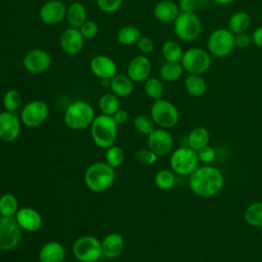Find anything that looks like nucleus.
Masks as SVG:
<instances>
[{"instance_id": "nucleus-43", "label": "nucleus", "mask_w": 262, "mask_h": 262, "mask_svg": "<svg viewBox=\"0 0 262 262\" xmlns=\"http://www.w3.org/2000/svg\"><path fill=\"white\" fill-rule=\"evenodd\" d=\"M196 152H198L200 162H202L206 165H210L211 163H213L216 160V151L210 145H207V146L201 148Z\"/></svg>"}, {"instance_id": "nucleus-32", "label": "nucleus", "mask_w": 262, "mask_h": 262, "mask_svg": "<svg viewBox=\"0 0 262 262\" xmlns=\"http://www.w3.org/2000/svg\"><path fill=\"white\" fill-rule=\"evenodd\" d=\"M183 52L181 45L174 40H168L162 46V54L166 61L180 62Z\"/></svg>"}, {"instance_id": "nucleus-50", "label": "nucleus", "mask_w": 262, "mask_h": 262, "mask_svg": "<svg viewBox=\"0 0 262 262\" xmlns=\"http://www.w3.org/2000/svg\"><path fill=\"white\" fill-rule=\"evenodd\" d=\"M64 1H68V2H76V1H78V0H64Z\"/></svg>"}, {"instance_id": "nucleus-13", "label": "nucleus", "mask_w": 262, "mask_h": 262, "mask_svg": "<svg viewBox=\"0 0 262 262\" xmlns=\"http://www.w3.org/2000/svg\"><path fill=\"white\" fill-rule=\"evenodd\" d=\"M174 139L171 133L164 128H156L147 135V147L158 157H166L173 151Z\"/></svg>"}, {"instance_id": "nucleus-45", "label": "nucleus", "mask_w": 262, "mask_h": 262, "mask_svg": "<svg viewBox=\"0 0 262 262\" xmlns=\"http://www.w3.org/2000/svg\"><path fill=\"white\" fill-rule=\"evenodd\" d=\"M251 42H252V38L247 33H242V34L234 35L235 47H237L239 49H244V48L248 47Z\"/></svg>"}, {"instance_id": "nucleus-17", "label": "nucleus", "mask_w": 262, "mask_h": 262, "mask_svg": "<svg viewBox=\"0 0 262 262\" xmlns=\"http://www.w3.org/2000/svg\"><path fill=\"white\" fill-rule=\"evenodd\" d=\"M90 71L91 73L99 78L102 79H112L118 73L117 63L113 58L107 55H96L90 60Z\"/></svg>"}, {"instance_id": "nucleus-23", "label": "nucleus", "mask_w": 262, "mask_h": 262, "mask_svg": "<svg viewBox=\"0 0 262 262\" xmlns=\"http://www.w3.org/2000/svg\"><path fill=\"white\" fill-rule=\"evenodd\" d=\"M179 13L178 4L172 0H161L154 7V15L161 23H172Z\"/></svg>"}, {"instance_id": "nucleus-44", "label": "nucleus", "mask_w": 262, "mask_h": 262, "mask_svg": "<svg viewBox=\"0 0 262 262\" xmlns=\"http://www.w3.org/2000/svg\"><path fill=\"white\" fill-rule=\"evenodd\" d=\"M136 45H137L138 50L143 54H148V53L152 52L155 49L154 41L149 37H145V36H143V37L141 36L139 38V40L137 41Z\"/></svg>"}, {"instance_id": "nucleus-39", "label": "nucleus", "mask_w": 262, "mask_h": 262, "mask_svg": "<svg viewBox=\"0 0 262 262\" xmlns=\"http://www.w3.org/2000/svg\"><path fill=\"white\" fill-rule=\"evenodd\" d=\"M134 128L143 135L150 134L156 129V124L150 116L138 115L133 121Z\"/></svg>"}, {"instance_id": "nucleus-1", "label": "nucleus", "mask_w": 262, "mask_h": 262, "mask_svg": "<svg viewBox=\"0 0 262 262\" xmlns=\"http://www.w3.org/2000/svg\"><path fill=\"white\" fill-rule=\"evenodd\" d=\"M190 190L201 198H212L219 193L224 185L222 172L211 165L198 167L188 179Z\"/></svg>"}, {"instance_id": "nucleus-7", "label": "nucleus", "mask_w": 262, "mask_h": 262, "mask_svg": "<svg viewBox=\"0 0 262 262\" xmlns=\"http://www.w3.org/2000/svg\"><path fill=\"white\" fill-rule=\"evenodd\" d=\"M180 63L184 72L192 75H202L210 69L212 57L209 51L201 47H191L183 52Z\"/></svg>"}, {"instance_id": "nucleus-48", "label": "nucleus", "mask_w": 262, "mask_h": 262, "mask_svg": "<svg viewBox=\"0 0 262 262\" xmlns=\"http://www.w3.org/2000/svg\"><path fill=\"white\" fill-rule=\"evenodd\" d=\"M252 42L255 46L262 48V26L256 28L251 36Z\"/></svg>"}, {"instance_id": "nucleus-41", "label": "nucleus", "mask_w": 262, "mask_h": 262, "mask_svg": "<svg viewBox=\"0 0 262 262\" xmlns=\"http://www.w3.org/2000/svg\"><path fill=\"white\" fill-rule=\"evenodd\" d=\"M82 36L84 39H92L94 38L99 31L98 25L93 20H86L80 28H79Z\"/></svg>"}, {"instance_id": "nucleus-38", "label": "nucleus", "mask_w": 262, "mask_h": 262, "mask_svg": "<svg viewBox=\"0 0 262 262\" xmlns=\"http://www.w3.org/2000/svg\"><path fill=\"white\" fill-rule=\"evenodd\" d=\"M104 158H105V163L108 164L114 169H116L123 164L125 160V152L121 146L114 144L108 148H106Z\"/></svg>"}, {"instance_id": "nucleus-20", "label": "nucleus", "mask_w": 262, "mask_h": 262, "mask_svg": "<svg viewBox=\"0 0 262 262\" xmlns=\"http://www.w3.org/2000/svg\"><path fill=\"white\" fill-rule=\"evenodd\" d=\"M14 218L21 230L35 232L42 226V217L40 213L31 207L19 208Z\"/></svg>"}, {"instance_id": "nucleus-24", "label": "nucleus", "mask_w": 262, "mask_h": 262, "mask_svg": "<svg viewBox=\"0 0 262 262\" xmlns=\"http://www.w3.org/2000/svg\"><path fill=\"white\" fill-rule=\"evenodd\" d=\"M66 18L71 27L80 28L87 20V11L85 6L79 2H72L67 7Z\"/></svg>"}, {"instance_id": "nucleus-16", "label": "nucleus", "mask_w": 262, "mask_h": 262, "mask_svg": "<svg viewBox=\"0 0 262 262\" xmlns=\"http://www.w3.org/2000/svg\"><path fill=\"white\" fill-rule=\"evenodd\" d=\"M84 37L78 28L70 27L66 29L59 39V44L62 51L69 55L78 54L84 46Z\"/></svg>"}, {"instance_id": "nucleus-2", "label": "nucleus", "mask_w": 262, "mask_h": 262, "mask_svg": "<svg viewBox=\"0 0 262 262\" xmlns=\"http://www.w3.org/2000/svg\"><path fill=\"white\" fill-rule=\"evenodd\" d=\"M90 134L94 144L100 148L106 149L114 145L118 134V124L112 116H95L90 125Z\"/></svg>"}, {"instance_id": "nucleus-34", "label": "nucleus", "mask_w": 262, "mask_h": 262, "mask_svg": "<svg viewBox=\"0 0 262 262\" xmlns=\"http://www.w3.org/2000/svg\"><path fill=\"white\" fill-rule=\"evenodd\" d=\"M183 72L184 70L180 62L166 61L160 69V77L166 82H174L182 76Z\"/></svg>"}, {"instance_id": "nucleus-19", "label": "nucleus", "mask_w": 262, "mask_h": 262, "mask_svg": "<svg viewBox=\"0 0 262 262\" xmlns=\"http://www.w3.org/2000/svg\"><path fill=\"white\" fill-rule=\"evenodd\" d=\"M67 13V6L59 0H50L44 3L40 9L41 20L49 26L60 23Z\"/></svg>"}, {"instance_id": "nucleus-36", "label": "nucleus", "mask_w": 262, "mask_h": 262, "mask_svg": "<svg viewBox=\"0 0 262 262\" xmlns=\"http://www.w3.org/2000/svg\"><path fill=\"white\" fill-rule=\"evenodd\" d=\"M21 101H23V97L20 92L17 89H13V88L7 90L4 93L3 99H2L4 110L7 112H13V113H15L20 107Z\"/></svg>"}, {"instance_id": "nucleus-8", "label": "nucleus", "mask_w": 262, "mask_h": 262, "mask_svg": "<svg viewBox=\"0 0 262 262\" xmlns=\"http://www.w3.org/2000/svg\"><path fill=\"white\" fill-rule=\"evenodd\" d=\"M73 255L79 262H97L102 255L101 241L93 235L78 237L73 245Z\"/></svg>"}, {"instance_id": "nucleus-6", "label": "nucleus", "mask_w": 262, "mask_h": 262, "mask_svg": "<svg viewBox=\"0 0 262 262\" xmlns=\"http://www.w3.org/2000/svg\"><path fill=\"white\" fill-rule=\"evenodd\" d=\"M173 23L175 35L181 41L192 42L202 33V20L194 12H180Z\"/></svg>"}, {"instance_id": "nucleus-27", "label": "nucleus", "mask_w": 262, "mask_h": 262, "mask_svg": "<svg viewBox=\"0 0 262 262\" xmlns=\"http://www.w3.org/2000/svg\"><path fill=\"white\" fill-rule=\"evenodd\" d=\"M251 25V16L246 11H236L228 19V30L234 34L246 33Z\"/></svg>"}, {"instance_id": "nucleus-25", "label": "nucleus", "mask_w": 262, "mask_h": 262, "mask_svg": "<svg viewBox=\"0 0 262 262\" xmlns=\"http://www.w3.org/2000/svg\"><path fill=\"white\" fill-rule=\"evenodd\" d=\"M210 133L207 128L203 126L194 127L187 135V146L198 151L201 148L209 145Z\"/></svg>"}, {"instance_id": "nucleus-31", "label": "nucleus", "mask_w": 262, "mask_h": 262, "mask_svg": "<svg viewBox=\"0 0 262 262\" xmlns=\"http://www.w3.org/2000/svg\"><path fill=\"white\" fill-rule=\"evenodd\" d=\"M18 209V201L14 194L7 192L0 196V216L14 217Z\"/></svg>"}, {"instance_id": "nucleus-5", "label": "nucleus", "mask_w": 262, "mask_h": 262, "mask_svg": "<svg viewBox=\"0 0 262 262\" xmlns=\"http://www.w3.org/2000/svg\"><path fill=\"white\" fill-rule=\"evenodd\" d=\"M198 152L189 146H181L171 152L170 167L180 176H189L199 167Z\"/></svg>"}, {"instance_id": "nucleus-33", "label": "nucleus", "mask_w": 262, "mask_h": 262, "mask_svg": "<svg viewBox=\"0 0 262 262\" xmlns=\"http://www.w3.org/2000/svg\"><path fill=\"white\" fill-rule=\"evenodd\" d=\"M141 37L140 30L134 26H125L117 33V40L120 44L130 46L136 44Z\"/></svg>"}, {"instance_id": "nucleus-28", "label": "nucleus", "mask_w": 262, "mask_h": 262, "mask_svg": "<svg viewBox=\"0 0 262 262\" xmlns=\"http://www.w3.org/2000/svg\"><path fill=\"white\" fill-rule=\"evenodd\" d=\"M184 88L192 96H202L207 91V83L201 75L188 74L184 80Z\"/></svg>"}, {"instance_id": "nucleus-47", "label": "nucleus", "mask_w": 262, "mask_h": 262, "mask_svg": "<svg viewBox=\"0 0 262 262\" xmlns=\"http://www.w3.org/2000/svg\"><path fill=\"white\" fill-rule=\"evenodd\" d=\"M115 120V122L118 124V125H122L124 124L128 118H129V115H128V112L126 110H123V108H119L113 116H112Z\"/></svg>"}, {"instance_id": "nucleus-46", "label": "nucleus", "mask_w": 262, "mask_h": 262, "mask_svg": "<svg viewBox=\"0 0 262 262\" xmlns=\"http://www.w3.org/2000/svg\"><path fill=\"white\" fill-rule=\"evenodd\" d=\"M177 4L180 12H193L198 6V0H179Z\"/></svg>"}, {"instance_id": "nucleus-4", "label": "nucleus", "mask_w": 262, "mask_h": 262, "mask_svg": "<svg viewBox=\"0 0 262 262\" xmlns=\"http://www.w3.org/2000/svg\"><path fill=\"white\" fill-rule=\"evenodd\" d=\"M95 118L92 105L85 100H75L70 103L63 115V121L72 130H83L90 127Z\"/></svg>"}, {"instance_id": "nucleus-26", "label": "nucleus", "mask_w": 262, "mask_h": 262, "mask_svg": "<svg viewBox=\"0 0 262 262\" xmlns=\"http://www.w3.org/2000/svg\"><path fill=\"white\" fill-rule=\"evenodd\" d=\"M133 81L123 74H117L111 79V90L118 97H127L133 91Z\"/></svg>"}, {"instance_id": "nucleus-15", "label": "nucleus", "mask_w": 262, "mask_h": 262, "mask_svg": "<svg viewBox=\"0 0 262 262\" xmlns=\"http://www.w3.org/2000/svg\"><path fill=\"white\" fill-rule=\"evenodd\" d=\"M20 118L13 112L0 113V139L5 142L16 140L20 134Z\"/></svg>"}, {"instance_id": "nucleus-22", "label": "nucleus", "mask_w": 262, "mask_h": 262, "mask_svg": "<svg viewBox=\"0 0 262 262\" xmlns=\"http://www.w3.org/2000/svg\"><path fill=\"white\" fill-rule=\"evenodd\" d=\"M64 257V247L55 241H50L44 244L38 254L39 262H62Z\"/></svg>"}, {"instance_id": "nucleus-30", "label": "nucleus", "mask_w": 262, "mask_h": 262, "mask_svg": "<svg viewBox=\"0 0 262 262\" xmlns=\"http://www.w3.org/2000/svg\"><path fill=\"white\" fill-rule=\"evenodd\" d=\"M98 107L101 114L113 116L120 108L119 97L113 92L104 93L98 99Z\"/></svg>"}, {"instance_id": "nucleus-37", "label": "nucleus", "mask_w": 262, "mask_h": 262, "mask_svg": "<svg viewBox=\"0 0 262 262\" xmlns=\"http://www.w3.org/2000/svg\"><path fill=\"white\" fill-rule=\"evenodd\" d=\"M144 92L145 94L154 99V100H158V99H161L163 94H164V85H163V82L156 78V77H150V78H147L145 81H144Z\"/></svg>"}, {"instance_id": "nucleus-29", "label": "nucleus", "mask_w": 262, "mask_h": 262, "mask_svg": "<svg viewBox=\"0 0 262 262\" xmlns=\"http://www.w3.org/2000/svg\"><path fill=\"white\" fill-rule=\"evenodd\" d=\"M245 221L252 227H262V201L250 204L244 213Z\"/></svg>"}, {"instance_id": "nucleus-11", "label": "nucleus", "mask_w": 262, "mask_h": 262, "mask_svg": "<svg viewBox=\"0 0 262 262\" xmlns=\"http://www.w3.org/2000/svg\"><path fill=\"white\" fill-rule=\"evenodd\" d=\"M48 114V105L43 100H31L23 106L20 111V121L27 127H39L46 121Z\"/></svg>"}, {"instance_id": "nucleus-51", "label": "nucleus", "mask_w": 262, "mask_h": 262, "mask_svg": "<svg viewBox=\"0 0 262 262\" xmlns=\"http://www.w3.org/2000/svg\"><path fill=\"white\" fill-rule=\"evenodd\" d=\"M260 234H261V237H262V227L260 228Z\"/></svg>"}, {"instance_id": "nucleus-18", "label": "nucleus", "mask_w": 262, "mask_h": 262, "mask_svg": "<svg viewBox=\"0 0 262 262\" xmlns=\"http://www.w3.org/2000/svg\"><path fill=\"white\" fill-rule=\"evenodd\" d=\"M151 72V61L145 55L133 57L127 66V76L135 83L144 82L149 78Z\"/></svg>"}, {"instance_id": "nucleus-42", "label": "nucleus", "mask_w": 262, "mask_h": 262, "mask_svg": "<svg viewBox=\"0 0 262 262\" xmlns=\"http://www.w3.org/2000/svg\"><path fill=\"white\" fill-rule=\"evenodd\" d=\"M123 0H96L98 8L105 13H113L119 10Z\"/></svg>"}, {"instance_id": "nucleus-49", "label": "nucleus", "mask_w": 262, "mask_h": 262, "mask_svg": "<svg viewBox=\"0 0 262 262\" xmlns=\"http://www.w3.org/2000/svg\"><path fill=\"white\" fill-rule=\"evenodd\" d=\"M214 2H216V3H218V4H222V5H226V4H230V3H232L233 1H235V0H213Z\"/></svg>"}, {"instance_id": "nucleus-3", "label": "nucleus", "mask_w": 262, "mask_h": 262, "mask_svg": "<svg viewBox=\"0 0 262 262\" xmlns=\"http://www.w3.org/2000/svg\"><path fill=\"white\" fill-rule=\"evenodd\" d=\"M115 169L105 162L91 164L84 174V182L89 190L102 192L107 190L115 181Z\"/></svg>"}, {"instance_id": "nucleus-35", "label": "nucleus", "mask_w": 262, "mask_h": 262, "mask_svg": "<svg viewBox=\"0 0 262 262\" xmlns=\"http://www.w3.org/2000/svg\"><path fill=\"white\" fill-rule=\"evenodd\" d=\"M176 183V176L172 170L162 169L155 175V184L162 190H169L174 187Z\"/></svg>"}, {"instance_id": "nucleus-10", "label": "nucleus", "mask_w": 262, "mask_h": 262, "mask_svg": "<svg viewBox=\"0 0 262 262\" xmlns=\"http://www.w3.org/2000/svg\"><path fill=\"white\" fill-rule=\"evenodd\" d=\"M150 117L160 128L169 129L174 127L179 121L177 107L167 99L155 100L150 107Z\"/></svg>"}, {"instance_id": "nucleus-14", "label": "nucleus", "mask_w": 262, "mask_h": 262, "mask_svg": "<svg viewBox=\"0 0 262 262\" xmlns=\"http://www.w3.org/2000/svg\"><path fill=\"white\" fill-rule=\"evenodd\" d=\"M52 63L50 54L41 48L28 51L23 58L24 68L31 74H43L49 70Z\"/></svg>"}, {"instance_id": "nucleus-12", "label": "nucleus", "mask_w": 262, "mask_h": 262, "mask_svg": "<svg viewBox=\"0 0 262 262\" xmlns=\"http://www.w3.org/2000/svg\"><path fill=\"white\" fill-rule=\"evenodd\" d=\"M21 228L14 217L0 216V251H10L20 242Z\"/></svg>"}, {"instance_id": "nucleus-40", "label": "nucleus", "mask_w": 262, "mask_h": 262, "mask_svg": "<svg viewBox=\"0 0 262 262\" xmlns=\"http://www.w3.org/2000/svg\"><path fill=\"white\" fill-rule=\"evenodd\" d=\"M158 156L151 151L148 147L147 148H139L136 152H135V160L145 166H150L154 165L157 160H158Z\"/></svg>"}, {"instance_id": "nucleus-9", "label": "nucleus", "mask_w": 262, "mask_h": 262, "mask_svg": "<svg viewBox=\"0 0 262 262\" xmlns=\"http://www.w3.org/2000/svg\"><path fill=\"white\" fill-rule=\"evenodd\" d=\"M234 47V34L225 28L214 30L207 41L208 51L215 57L227 56L232 52Z\"/></svg>"}, {"instance_id": "nucleus-21", "label": "nucleus", "mask_w": 262, "mask_h": 262, "mask_svg": "<svg viewBox=\"0 0 262 262\" xmlns=\"http://www.w3.org/2000/svg\"><path fill=\"white\" fill-rule=\"evenodd\" d=\"M125 248V241L120 233L112 232L103 237L101 241L102 255L108 259L119 257Z\"/></svg>"}]
</instances>
